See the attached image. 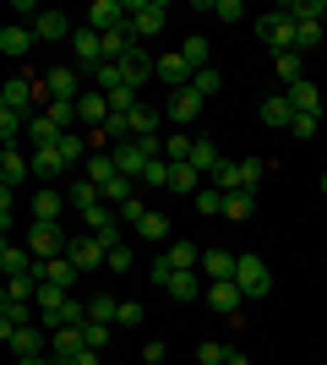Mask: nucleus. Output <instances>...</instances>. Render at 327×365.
Segmentation results:
<instances>
[{"label": "nucleus", "mask_w": 327, "mask_h": 365, "mask_svg": "<svg viewBox=\"0 0 327 365\" xmlns=\"http://www.w3.org/2000/svg\"><path fill=\"white\" fill-rule=\"evenodd\" d=\"M256 38H262L273 55L295 49V16H289V6H273L267 16H256Z\"/></svg>", "instance_id": "obj_1"}, {"label": "nucleus", "mask_w": 327, "mask_h": 365, "mask_svg": "<svg viewBox=\"0 0 327 365\" xmlns=\"http://www.w3.org/2000/svg\"><path fill=\"white\" fill-rule=\"evenodd\" d=\"M125 16H131V33H137V38H153V33H164V22H170V6H164V0H125Z\"/></svg>", "instance_id": "obj_2"}, {"label": "nucleus", "mask_w": 327, "mask_h": 365, "mask_svg": "<svg viewBox=\"0 0 327 365\" xmlns=\"http://www.w3.org/2000/svg\"><path fill=\"white\" fill-rule=\"evenodd\" d=\"M66 240H71V235H66L61 224H38V218H33V229L22 235V245H28V251H33L38 262H49V257H66Z\"/></svg>", "instance_id": "obj_3"}, {"label": "nucleus", "mask_w": 327, "mask_h": 365, "mask_svg": "<svg viewBox=\"0 0 327 365\" xmlns=\"http://www.w3.org/2000/svg\"><path fill=\"white\" fill-rule=\"evenodd\" d=\"M234 284L246 289V300H262V294L273 289V273H267V262L256 257V251H246V257H240V267H234Z\"/></svg>", "instance_id": "obj_4"}, {"label": "nucleus", "mask_w": 327, "mask_h": 365, "mask_svg": "<svg viewBox=\"0 0 327 365\" xmlns=\"http://www.w3.org/2000/svg\"><path fill=\"white\" fill-rule=\"evenodd\" d=\"M202 93L197 88H180V93H170V104H164V120L175 125V131H186V125H197V115H202Z\"/></svg>", "instance_id": "obj_5"}, {"label": "nucleus", "mask_w": 327, "mask_h": 365, "mask_svg": "<svg viewBox=\"0 0 327 365\" xmlns=\"http://www.w3.org/2000/svg\"><path fill=\"white\" fill-rule=\"evenodd\" d=\"M71 66H77V71H98V66H104V33H93V28L71 33Z\"/></svg>", "instance_id": "obj_6"}, {"label": "nucleus", "mask_w": 327, "mask_h": 365, "mask_svg": "<svg viewBox=\"0 0 327 365\" xmlns=\"http://www.w3.org/2000/svg\"><path fill=\"white\" fill-rule=\"evenodd\" d=\"M109 115H115V109H109V93L88 88V93L77 98V131H104Z\"/></svg>", "instance_id": "obj_7"}, {"label": "nucleus", "mask_w": 327, "mask_h": 365, "mask_svg": "<svg viewBox=\"0 0 327 365\" xmlns=\"http://www.w3.org/2000/svg\"><path fill=\"white\" fill-rule=\"evenodd\" d=\"M38 322V305L33 300H11V294H0V344L16 333V327H33Z\"/></svg>", "instance_id": "obj_8"}, {"label": "nucleus", "mask_w": 327, "mask_h": 365, "mask_svg": "<svg viewBox=\"0 0 327 365\" xmlns=\"http://www.w3.org/2000/svg\"><path fill=\"white\" fill-rule=\"evenodd\" d=\"M44 88H49V104H77V98H82L77 66H55V71L44 76Z\"/></svg>", "instance_id": "obj_9"}, {"label": "nucleus", "mask_w": 327, "mask_h": 365, "mask_svg": "<svg viewBox=\"0 0 327 365\" xmlns=\"http://www.w3.org/2000/svg\"><path fill=\"white\" fill-rule=\"evenodd\" d=\"M66 257L77 262V267H82V278H88V273H98V267H104V257H109V251L93 240V235H71V240H66Z\"/></svg>", "instance_id": "obj_10"}, {"label": "nucleus", "mask_w": 327, "mask_h": 365, "mask_svg": "<svg viewBox=\"0 0 327 365\" xmlns=\"http://www.w3.org/2000/svg\"><path fill=\"white\" fill-rule=\"evenodd\" d=\"M207 305H213L218 317H240V305H246V289H240L234 278H218V284H207Z\"/></svg>", "instance_id": "obj_11"}, {"label": "nucleus", "mask_w": 327, "mask_h": 365, "mask_svg": "<svg viewBox=\"0 0 327 365\" xmlns=\"http://www.w3.org/2000/svg\"><path fill=\"white\" fill-rule=\"evenodd\" d=\"M44 338H55V333H49V327H38V322H33V327H16V333L6 338V349H11L16 360H33V354H44Z\"/></svg>", "instance_id": "obj_12"}, {"label": "nucleus", "mask_w": 327, "mask_h": 365, "mask_svg": "<svg viewBox=\"0 0 327 365\" xmlns=\"http://www.w3.org/2000/svg\"><path fill=\"white\" fill-rule=\"evenodd\" d=\"M131 16H125V0H93V11H88V28L93 33H115L125 28Z\"/></svg>", "instance_id": "obj_13"}, {"label": "nucleus", "mask_w": 327, "mask_h": 365, "mask_svg": "<svg viewBox=\"0 0 327 365\" xmlns=\"http://www.w3.org/2000/svg\"><path fill=\"white\" fill-rule=\"evenodd\" d=\"M33 38H38V44H61V38H71V16H66L61 6H49V11L33 22Z\"/></svg>", "instance_id": "obj_14"}, {"label": "nucleus", "mask_w": 327, "mask_h": 365, "mask_svg": "<svg viewBox=\"0 0 327 365\" xmlns=\"http://www.w3.org/2000/svg\"><path fill=\"white\" fill-rule=\"evenodd\" d=\"M33 44H38V38H33L28 22H11V28H0V55H6V61H22V55H33Z\"/></svg>", "instance_id": "obj_15"}, {"label": "nucleus", "mask_w": 327, "mask_h": 365, "mask_svg": "<svg viewBox=\"0 0 327 365\" xmlns=\"http://www.w3.org/2000/svg\"><path fill=\"white\" fill-rule=\"evenodd\" d=\"M191 61L175 49V55H158V82H170V93H180V88H191Z\"/></svg>", "instance_id": "obj_16"}, {"label": "nucleus", "mask_w": 327, "mask_h": 365, "mask_svg": "<svg viewBox=\"0 0 327 365\" xmlns=\"http://www.w3.org/2000/svg\"><path fill=\"white\" fill-rule=\"evenodd\" d=\"M28 175H33V164L22 158V148H6V153H0V191H16Z\"/></svg>", "instance_id": "obj_17"}, {"label": "nucleus", "mask_w": 327, "mask_h": 365, "mask_svg": "<svg viewBox=\"0 0 327 365\" xmlns=\"http://www.w3.org/2000/svg\"><path fill=\"white\" fill-rule=\"evenodd\" d=\"M82 278V267L71 257H49V262H38V284H61V289H71Z\"/></svg>", "instance_id": "obj_18"}, {"label": "nucleus", "mask_w": 327, "mask_h": 365, "mask_svg": "<svg viewBox=\"0 0 327 365\" xmlns=\"http://www.w3.org/2000/svg\"><path fill=\"white\" fill-rule=\"evenodd\" d=\"M164 257L175 262V273H202V245H197V240H170V245H164Z\"/></svg>", "instance_id": "obj_19"}, {"label": "nucleus", "mask_w": 327, "mask_h": 365, "mask_svg": "<svg viewBox=\"0 0 327 365\" xmlns=\"http://www.w3.org/2000/svg\"><path fill=\"white\" fill-rule=\"evenodd\" d=\"M66 207H71V202H66V191H55V185H49V191H33V218H38V224H61Z\"/></svg>", "instance_id": "obj_20"}, {"label": "nucleus", "mask_w": 327, "mask_h": 365, "mask_svg": "<svg viewBox=\"0 0 327 365\" xmlns=\"http://www.w3.org/2000/svg\"><path fill=\"white\" fill-rule=\"evenodd\" d=\"M262 125H273V131H289V125H295V104H289V93H267Z\"/></svg>", "instance_id": "obj_21"}, {"label": "nucleus", "mask_w": 327, "mask_h": 365, "mask_svg": "<svg viewBox=\"0 0 327 365\" xmlns=\"http://www.w3.org/2000/svg\"><path fill=\"white\" fill-rule=\"evenodd\" d=\"M28 164H33V175H38V180H61L66 169H71V164L61 158V148H33Z\"/></svg>", "instance_id": "obj_22"}, {"label": "nucleus", "mask_w": 327, "mask_h": 365, "mask_svg": "<svg viewBox=\"0 0 327 365\" xmlns=\"http://www.w3.org/2000/svg\"><path fill=\"white\" fill-rule=\"evenodd\" d=\"M61 191H66V202H71L77 213H88V207H98V202H104V191H98V185L88 180V175H77V180H66Z\"/></svg>", "instance_id": "obj_23"}, {"label": "nucleus", "mask_w": 327, "mask_h": 365, "mask_svg": "<svg viewBox=\"0 0 327 365\" xmlns=\"http://www.w3.org/2000/svg\"><path fill=\"white\" fill-rule=\"evenodd\" d=\"M170 300H180V305L207 300V278H202V273H175V278H170Z\"/></svg>", "instance_id": "obj_24"}, {"label": "nucleus", "mask_w": 327, "mask_h": 365, "mask_svg": "<svg viewBox=\"0 0 327 365\" xmlns=\"http://www.w3.org/2000/svg\"><path fill=\"white\" fill-rule=\"evenodd\" d=\"M234 267H240V257H229V251H202V278L207 284H218V278H234Z\"/></svg>", "instance_id": "obj_25"}, {"label": "nucleus", "mask_w": 327, "mask_h": 365, "mask_svg": "<svg viewBox=\"0 0 327 365\" xmlns=\"http://www.w3.org/2000/svg\"><path fill=\"white\" fill-rule=\"evenodd\" d=\"M273 71H279L284 88H295V82H306V55H300V49H284V55H273Z\"/></svg>", "instance_id": "obj_26"}, {"label": "nucleus", "mask_w": 327, "mask_h": 365, "mask_svg": "<svg viewBox=\"0 0 327 365\" xmlns=\"http://www.w3.org/2000/svg\"><path fill=\"white\" fill-rule=\"evenodd\" d=\"M289 93V104H295V115H322V93H316V82L306 76V82H295V88H284Z\"/></svg>", "instance_id": "obj_27"}, {"label": "nucleus", "mask_w": 327, "mask_h": 365, "mask_svg": "<svg viewBox=\"0 0 327 365\" xmlns=\"http://www.w3.org/2000/svg\"><path fill=\"white\" fill-rule=\"evenodd\" d=\"M55 148H61L66 164H88V158H93V142H88V131H66Z\"/></svg>", "instance_id": "obj_28"}, {"label": "nucleus", "mask_w": 327, "mask_h": 365, "mask_svg": "<svg viewBox=\"0 0 327 365\" xmlns=\"http://www.w3.org/2000/svg\"><path fill=\"white\" fill-rule=\"evenodd\" d=\"M191 164L202 169V180H213V175H218V164H224V153H218V142L197 137V148H191Z\"/></svg>", "instance_id": "obj_29"}, {"label": "nucleus", "mask_w": 327, "mask_h": 365, "mask_svg": "<svg viewBox=\"0 0 327 365\" xmlns=\"http://www.w3.org/2000/svg\"><path fill=\"white\" fill-rule=\"evenodd\" d=\"M202 169H197V164H175V180H170V191H175V197H186V191H191V197H197V191H202Z\"/></svg>", "instance_id": "obj_30"}, {"label": "nucleus", "mask_w": 327, "mask_h": 365, "mask_svg": "<svg viewBox=\"0 0 327 365\" xmlns=\"http://www.w3.org/2000/svg\"><path fill=\"white\" fill-rule=\"evenodd\" d=\"M137 235H142V240H147V245H170V218L147 207V218H142V224H137Z\"/></svg>", "instance_id": "obj_31"}, {"label": "nucleus", "mask_w": 327, "mask_h": 365, "mask_svg": "<svg viewBox=\"0 0 327 365\" xmlns=\"http://www.w3.org/2000/svg\"><path fill=\"white\" fill-rule=\"evenodd\" d=\"M251 213H256V197H251V191H229V197H224V218H229V224H246Z\"/></svg>", "instance_id": "obj_32"}, {"label": "nucleus", "mask_w": 327, "mask_h": 365, "mask_svg": "<svg viewBox=\"0 0 327 365\" xmlns=\"http://www.w3.org/2000/svg\"><path fill=\"white\" fill-rule=\"evenodd\" d=\"M115 317H120V300L109 289H98L93 300H88V322H109V327H115Z\"/></svg>", "instance_id": "obj_33"}, {"label": "nucleus", "mask_w": 327, "mask_h": 365, "mask_svg": "<svg viewBox=\"0 0 327 365\" xmlns=\"http://www.w3.org/2000/svg\"><path fill=\"white\" fill-rule=\"evenodd\" d=\"M158 125H164V109L142 104L137 115H131V137H158Z\"/></svg>", "instance_id": "obj_34"}, {"label": "nucleus", "mask_w": 327, "mask_h": 365, "mask_svg": "<svg viewBox=\"0 0 327 365\" xmlns=\"http://www.w3.org/2000/svg\"><path fill=\"white\" fill-rule=\"evenodd\" d=\"M284 6H289V16H295V28H300V22H322V16H327V0H284Z\"/></svg>", "instance_id": "obj_35"}, {"label": "nucleus", "mask_w": 327, "mask_h": 365, "mask_svg": "<svg viewBox=\"0 0 327 365\" xmlns=\"http://www.w3.org/2000/svg\"><path fill=\"white\" fill-rule=\"evenodd\" d=\"M213 191H224V197H229V191H246V185H240V164H234V158H224V164H218Z\"/></svg>", "instance_id": "obj_36"}, {"label": "nucleus", "mask_w": 327, "mask_h": 365, "mask_svg": "<svg viewBox=\"0 0 327 365\" xmlns=\"http://www.w3.org/2000/svg\"><path fill=\"white\" fill-rule=\"evenodd\" d=\"M61 327H88V300H66L61 317H55V333H61Z\"/></svg>", "instance_id": "obj_37"}, {"label": "nucleus", "mask_w": 327, "mask_h": 365, "mask_svg": "<svg viewBox=\"0 0 327 365\" xmlns=\"http://www.w3.org/2000/svg\"><path fill=\"white\" fill-rule=\"evenodd\" d=\"M191 148H197V142H191L186 131H175V137H164V158H170V164H191Z\"/></svg>", "instance_id": "obj_38"}, {"label": "nucleus", "mask_w": 327, "mask_h": 365, "mask_svg": "<svg viewBox=\"0 0 327 365\" xmlns=\"http://www.w3.org/2000/svg\"><path fill=\"white\" fill-rule=\"evenodd\" d=\"M191 202H197V213H202V218H224V191H213V185H202Z\"/></svg>", "instance_id": "obj_39"}, {"label": "nucleus", "mask_w": 327, "mask_h": 365, "mask_svg": "<svg viewBox=\"0 0 327 365\" xmlns=\"http://www.w3.org/2000/svg\"><path fill=\"white\" fill-rule=\"evenodd\" d=\"M180 55L191 61V71H202V66H207V38H202V33H191L186 44H180Z\"/></svg>", "instance_id": "obj_40"}, {"label": "nucleus", "mask_w": 327, "mask_h": 365, "mask_svg": "<svg viewBox=\"0 0 327 365\" xmlns=\"http://www.w3.org/2000/svg\"><path fill=\"white\" fill-rule=\"evenodd\" d=\"M262 175H267V164H262V158H240V185H246L251 197H256V185H262Z\"/></svg>", "instance_id": "obj_41"}, {"label": "nucleus", "mask_w": 327, "mask_h": 365, "mask_svg": "<svg viewBox=\"0 0 327 365\" xmlns=\"http://www.w3.org/2000/svg\"><path fill=\"white\" fill-rule=\"evenodd\" d=\"M191 88L202 93V98H218V88H224V76H218V71H213V66H202V71L191 76Z\"/></svg>", "instance_id": "obj_42"}, {"label": "nucleus", "mask_w": 327, "mask_h": 365, "mask_svg": "<svg viewBox=\"0 0 327 365\" xmlns=\"http://www.w3.org/2000/svg\"><path fill=\"white\" fill-rule=\"evenodd\" d=\"M93 88H98V93H120V88H125L120 66H98V71H93Z\"/></svg>", "instance_id": "obj_43"}, {"label": "nucleus", "mask_w": 327, "mask_h": 365, "mask_svg": "<svg viewBox=\"0 0 327 365\" xmlns=\"http://www.w3.org/2000/svg\"><path fill=\"white\" fill-rule=\"evenodd\" d=\"M147 278H153L158 289H170V278H175V262H170V257H164V251H158V257H153V262H147Z\"/></svg>", "instance_id": "obj_44"}, {"label": "nucleus", "mask_w": 327, "mask_h": 365, "mask_svg": "<svg viewBox=\"0 0 327 365\" xmlns=\"http://www.w3.org/2000/svg\"><path fill=\"white\" fill-rule=\"evenodd\" d=\"M316 44H322V22H300L295 28V49L306 55V49H316Z\"/></svg>", "instance_id": "obj_45"}, {"label": "nucleus", "mask_w": 327, "mask_h": 365, "mask_svg": "<svg viewBox=\"0 0 327 365\" xmlns=\"http://www.w3.org/2000/svg\"><path fill=\"white\" fill-rule=\"evenodd\" d=\"M104 267H109V273H131V267H137V257H131V245H115V251L104 257Z\"/></svg>", "instance_id": "obj_46"}, {"label": "nucleus", "mask_w": 327, "mask_h": 365, "mask_svg": "<svg viewBox=\"0 0 327 365\" xmlns=\"http://www.w3.org/2000/svg\"><path fill=\"white\" fill-rule=\"evenodd\" d=\"M82 344L104 354V344H109V322H88V327H82Z\"/></svg>", "instance_id": "obj_47"}, {"label": "nucleus", "mask_w": 327, "mask_h": 365, "mask_svg": "<svg viewBox=\"0 0 327 365\" xmlns=\"http://www.w3.org/2000/svg\"><path fill=\"white\" fill-rule=\"evenodd\" d=\"M6 294H11V300H33V294H38V278H6Z\"/></svg>", "instance_id": "obj_48"}, {"label": "nucleus", "mask_w": 327, "mask_h": 365, "mask_svg": "<svg viewBox=\"0 0 327 365\" xmlns=\"http://www.w3.org/2000/svg\"><path fill=\"white\" fill-rule=\"evenodd\" d=\"M115 213H120V224H125V229H137L142 218H147V207H142V197H131L125 207H115Z\"/></svg>", "instance_id": "obj_49"}, {"label": "nucleus", "mask_w": 327, "mask_h": 365, "mask_svg": "<svg viewBox=\"0 0 327 365\" xmlns=\"http://www.w3.org/2000/svg\"><path fill=\"white\" fill-rule=\"evenodd\" d=\"M224 354H229V349H224V344H213V338H207V344H197V360H202V365H224Z\"/></svg>", "instance_id": "obj_50"}, {"label": "nucleus", "mask_w": 327, "mask_h": 365, "mask_svg": "<svg viewBox=\"0 0 327 365\" xmlns=\"http://www.w3.org/2000/svg\"><path fill=\"white\" fill-rule=\"evenodd\" d=\"M213 16H218V22H240V16H246V6H240V0H218Z\"/></svg>", "instance_id": "obj_51"}, {"label": "nucleus", "mask_w": 327, "mask_h": 365, "mask_svg": "<svg viewBox=\"0 0 327 365\" xmlns=\"http://www.w3.org/2000/svg\"><path fill=\"white\" fill-rule=\"evenodd\" d=\"M316 120H322V115H295V125H289V137H316Z\"/></svg>", "instance_id": "obj_52"}, {"label": "nucleus", "mask_w": 327, "mask_h": 365, "mask_svg": "<svg viewBox=\"0 0 327 365\" xmlns=\"http://www.w3.org/2000/svg\"><path fill=\"white\" fill-rule=\"evenodd\" d=\"M115 322H120V327H142V305L137 300H120V317H115Z\"/></svg>", "instance_id": "obj_53"}, {"label": "nucleus", "mask_w": 327, "mask_h": 365, "mask_svg": "<svg viewBox=\"0 0 327 365\" xmlns=\"http://www.w3.org/2000/svg\"><path fill=\"white\" fill-rule=\"evenodd\" d=\"M164 354H170V349H164V344H158V338H153V344L142 349V360H147V365H164Z\"/></svg>", "instance_id": "obj_54"}, {"label": "nucleus", "mask_w": 327, "mask_h": 365, "mask_svg": "<svg viewBox=\"0 0 327 365\" xmlns=\"http://www.w3.org/2000/svg\"><path fill=\"white\" fill-rule=\"evenodd\" d=\"M224 365H251V360H246L240 349H229V354H224Z\"/></svg>", "instance_id": "obj_55"}, {"label": "nucleus", "mask_w": 327, "mask_h": 365, "mask_svg": "<svg viewBox=\"0 0 327 365\" xmlns=\"http://www.w3.org/2000/svg\"><path fill=\"white\" fill-rule=\"evenodd\" d=\"M77 365H98V349H82V354H77Z\"/></svg>", "instance_id": "obj_56"}, {"label": "nucleus", "mask_w": 327, "mask_h": 365, "mask_svg": "<svg viewBox=\"0 0 327 365\" xmlns=\"http://www.w3.org/2000/svg\"><path fill=\"white\" fill-rule=\"evenodd\" d=\"M16 365H55L49 354H33V360H16Z\"/></svg>", "instance_id": "obj_57"}, {"label": "nucleus", "mask_w": 327, "mask_h": 365, "mask_svg": "<svg viewBox=\"0 0 327 365\" xmlns=\"http://www.w3.org/2000/svg\"><path fill=\"white\" fill-rule=\"evenodd\" d=\"M322 191H327V175H322Z\"/></svg>", "instance_id": "obj_58"}]
</instances>
